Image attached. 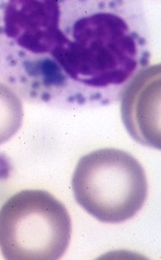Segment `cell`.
<instances>
[{
	"mask_svg": "<svg viewBox=\"0 0 161 260\" xmlns=\"http://www.w3.org/2000/svg\"><path fill=\"white\" fill-rule=\"evenodd\" d=\"M77 203L102 223H119L136 215L147 197L145 172L121 149H101L79 159L72 178Z\"/></svg>",
	"mask_w": 161,
	"mask_h": 260,
	"instance_id": "2",
	"label": "cell"
},
{
	"mask_svg": "<svg viewBox=\"0 0 161 260\" xmlns=\"http://www.w3.org/2000/svg\"><path fill=\"white\" fill-rule=\"evenodd\" d=\"M71 233L67 208L45 190H22L0 209V250L7 259H58Z\"/></svg>",
	"mask_w": 161,
	"mask_h": 260,
	"instance_id": "3",
	"label": "cell"
},
{
	"mask_svg": "<svg viewBox=\"0 0 161 260\" xmlns=\"http://www.w3.org/2000/svg\"><path fill=\"white\" fill-rule=\"evenodd\" d=\"M144 60L142 35L121 0L0 1V81L28 102L112 104Z\"/></svg>",
	"mask_w": 161,
	"mask_h": 260,
	"instance_id": "1",
	"label": "cell"
},
{
	"mask_svg": "<svg viewBox=\"0 0 161 260\" xmlns=\"http://www.w3.org/2000/svg\"><path fill=\"white\" fill-rule=\"evenodd\" d=\"M23 116L20 98L7 84L0 82V145L17 134L22 126Z\"/></svg>",
	"mask_w": 161,
	"mask_h": 260,
	"instance_id": "5",
	"label": "cell"
},
{
	"mask_svg": "<svg viewBox=\"0 0 161 260\" xmlns=\"http://www.w3.org/2000/svg\"><path fill=\"white\" fill-rule=\"evenodd\" d=\"M161 65L140 71L126 86L121 98L122 119L129 135L140 144L161 149Z\"/></svg>",
	"mask_w": 161,
	"mask_h": 260,
	"instance_id": "4",
	"label": "cell"
}]
</instances>
